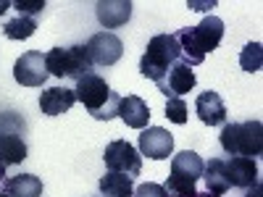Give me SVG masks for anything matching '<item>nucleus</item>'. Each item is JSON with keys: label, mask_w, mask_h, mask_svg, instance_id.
<instances>
[{"label": "nucleus", "mask_w": 263, "mask_h": 197, "mask_svg": "<svg viewBox=\"0 0 263 197\" xmlns=\"http://www.w3.org/2000/svg\"><path fill=\"white\" fill-rule=\"evenodd\" d=\"M174 37H177L182 61H184L187 66H197V63L205 61V55H208L211 50H216L218 45H221L224 21L218 18V16H205L197 27L179 29V32H174Z\"/></svg>", "instance_id": "1"}, {"label": "nucleus", "mask_w": 263, "mask_h": 197, "mask_svg": "<svg viewBox=\"0 0 263 197\" xmlns=\"http://www.w3.org/2000/svg\"><path fill=\"white\" fill-rule=\"evenodd\" d=\"M74 95L77 100L90 111V116L95 121H111L116 119V108H119V95L111 90V84H108L100 74L90 71L77 79V87H74Z\"/></svg>", "instance_id": "2"}, {"label": "nucleus", "mask_w": 263, "mask_h": 197, "mask_svg": "<svg viewBox=\"0 0 263 197\" xmlns=\"http://www.w3.org/2000/svg\"><path fill=\"white\" fill-rule=\"evenodd\" d=\"M179 61H182V53H179V45H177V37L174 34H156L145 48V55L140 61V71H142L145 79L161 82L166 76V71Z\"/></svg>", "instance_id": "3"}, {"label": "nucleus", "mask_w": 263, "mask_h": 197, "mask_svg": "<svg viewBox=\"0 0 263 197\" xmlns=\"http://www.w3.org/2000/svg\"><path fill=\"white\" fill-rule=\"evenodd\" d=\"M224 152L229 155H245L255 158L263 152V124L260 121H242V124H227L218 134Z\"/></svg>", "instance_id": "4"}, {"label": "nucleus", "mask_w": 263, "mask_h": 197, "mask_svg": "<svg viewBox=\"0 0 263 197\" xmlns=\"http://www.w3.org/2000/svg\"><path fill=\"white\" fill-rule=\"evenodd\" d=\"M45 69L48 74L58 79H79L92 71V61L87 55L84 45H71V48H53L45 53Z\"/></svg>", "instance_id": "5"}, {"label": "nucleus", "mask_w": 263, "mask_h": 197, "mask_svg": "<svg viewBox=\"0 0 263 197\" xmlns=\"http://www.w3.org/2000/svg\"><path fill=\"white\" fill-rule=\"evenodd\" d=\"M103 161H105L108 171L126 173V176H140V171H142V155L126 140H114L105 147Z\"/></svg>", "instance_id": "6"}, {"label": "nucleus", "mask_w": 263, "mask_h": 197, "mask_svg": "<svg viewBox=\"0 0 263 197\" xmlns=\"http://www.w3.org/2000/svg\"><path fill=\"white\" fill-rule=\"evenodd\" d=\"M84 48H87V55H90L92 66H114L124 55V42L116 34H111V32L92 34Z\"/></svg>", "instance_id": "7"}, {"label": "nucleus", "mask_w": 263, "mask_h": 197, "mask_svg": "<svg viewBox=\"0 0 263 197\" xmlns=\"http://www.w3.org/2000/svg\"><path fill=\"white\" fill-rule=\"evenodd\" d=\"M48 69H45V55L40 50H27L13 66V79L21 87H42L48 82Z\"/></svg>", "instance_id": "8"}, {"label": "nucleus", "mask_w": 263, "mask_h": 197, "mask_svg": "<svg viewBox=\"0 0 263 197\" xmlns=\"http://www.w3.org/2000/svg\"><path fill=\"white\" fill-rule=\"evenodd\" d=\"M195 84H197V79L192 74V66H187L184 61L174 63L171 69L166 71V76L161 82H156V87L166 97H182V95H187L192 90Z\"/></svg>", "instance_id": "9"}, {"label": "nucleus", "mask_w": 263, "mask_h": 197, "mask_svg": "<svg viewBox=\"0 0 263 197\" xmlns=\"http://www.w3.org/2000/svg\"><path fill=\"white\" fill-rule=\"evenodd\" d=\"M174 152V137L161 126H147L140 134V155H147L153 161H166Z\"/></svg>", "instance_id": "10"}, {"label": "nucleus", "mask_w": 263, "mask_h": 197, "mask_svg": "<svg viewBox=\"0 0 263 197\" xmlns=\"http://www.w3.org/2000/svg\"><path fill=\"white\" fill-rule=\"evenodd\" d=\"M195 111H197V119H200L205 126H221V124H227V105H224L221 95L213 92V90H205V92L197 95Z\"/></svg>", "instance_id": "11"}, {"label": "nucleus", "mask_w": 263, "mask_h": 197, "mask_svg": "<svg viewBox=\"0 0 263 197\" xmlns=\"http://www.w3.org/2000/svg\"><path fill=\"white\" fill-rule=\"evenodd\" d=\"M227 179H229V187H242V189L255 187L258 184V163H255V158L232 155L227 161Z\"/></svg>", "instance_id": "12"}, {"label": "nucleus", "mask_w": 263, "mask_h": 197, "mask_svg": "<svg viewBox=\"0 0 263 197\" xmlns=\"http://www.w3.org/2000/svg\"><path fill=\"white\" fill-rule=\"evenodd\" d=\"M116 116H119L126 126L142 131V129H147V121H150V105H147L142 97H137V95H126V97L119 100Z\"/></svg>", "instance_id": "13"}, {"label": "nucleus", "mask_w": 263, "mask_h": 197, "mask_svg": "<svg viewBox=\"0 0 263 197\" xmlns=\"http://www.w3.org/2000/svg\"><path fill=\"white\" fill-rule=\"evenodd\" d=\"M77 103V95L69 87H48L40 95V111L45 116H61L66 111H71V105Z\"/></svg>", "instance_id": "14"}, {"label": "nucleus", "mask_w": 263, "mask_h": 197, "mask_svg": "<svg viewBox=\"0 0 263 197\" xmlns=\"http://www.w3.org/2000/svg\"><path fill=\"white\" fill-rule=\"evenodd\" d=\"M203 166H205L203 158L195 150H182L171 158V176L195 184L197 179H203Z\"/></svg>", "instance_id": "15"}, {"label": "nucleus", "mask_w": 263, "mask_h": 197, "mask_svg": "<svg viewBox=\"0 0 263 197\" xmlns=\"http://www.w3.org/2000/svg\"><path fill=\"white\" fill-rule=\"evenodd\" d=\"M95 13H98V21L105 29H116V27H124L129 21L132 3L129 0H100L95 6Z\"/></svg>", "instance_id": "16"}, {"label": "nucleus", "mask_w": 263, "mask_h": 197, "mask_svg": "<svg viewBox=\"0 0 263 197\" xmlns=\"http://www.w3.org/2000/svg\"><path fill=\"white\" fill-rule=\"evenodd\" d=\"M3 192L8 197H42V179L34 173H18L3 182Z\"/></svg>", "instance_id": "17"}, {"label": "nucleus", "mask_w": 263, "mask_h": 197, "mask_svg": "<svg viewBox=\"0 0 263 197\" xmlns=\"http://www.w3.org/2000/svg\"><path fill=\"white\" fill-rule=\"evenodd\" d=\"M21 161H27V142L16 131H0V163L16 166Z\"/></svg>", "instance_id": "18"}, {"label": "nucleus", "mask_w": 263, "mask_h": 197, "mask_svg": "<svg viewBox=\"0 0 263 197\" xmlns=\"http://www.w3.org/2000/svg\"><path fill=\"white\" fill-rule=\"evenodd\" d=\"M103 197H132V192H135V182H132V176H126V173H116V171H108L105 176H100L98 182Z\"/></svg>", "instance_id": "19"}, {"label": "nucleus", "mask_w": 263, "mask_h": 197, "mask_svg": "<svg viewBox=\"0 0 263 197\" xmlns=\"http://www.w3.org/2000/svg\"><path fill=\"white\" fill-rule=\"evenodd\" d=\"M203 179L208 184V192L224 194L229 189V179H227V161L224 158H211L203 166Z\"/></svg>", "instance_id": "20"}, {"label": "nucleus", "mask_w": 263, "mask_h": 197, "mask_svg": "<svg viewBox=\"0 0 263 197\" xmlns=\"http://www.w3.org/2000/svg\"><path fill=\"white\" fill-rule=\"evenodd\" d=\"M37 29V21L29 18V16H13L3 24V34L8 40H29Z\"/></svg>", "instance_id": "21"}, {"label": "nucleus", "mask_w": 263, "mask_h": 197, "mask_svg": "<svg viewBox=\"0 0 263 197\" xmlns=\"http://www.w3.org/2000/svg\"><path fill=\"white\" fill-rule=\"evenodd\" d=\"M163 189H166V197H195L197 194L195 184H190L184 179H177V176H168Z\"/></svg>", "instance_id": "22"}, {"label": "nucleus", "mask_w": 263, "mask_h": 197, "mask_svg": "<svg viewBox=\"0 0 263 197\" xmlns=\"http://www.w3.org/2000/svg\"><path fill=\"white\" fill-rule=\"evenodd\" d=\"M239 66H242L245 71H258L260 69V45L258 42H250V45L242 50V55H239Z\"/></svg>", "instance_id": "23"}, {"label": "nucleus", "mask_w": 263, "mask_h": 197, "mask_svg": "<svg viewBox=\"0 0 263 197\" xmlns=\"http://www.w3.org/2000/svg\"><path fill=\"white\" fill-rule=\"evenodd\" d=\"M166 119L174 124H187V103L182 97H168L166 103Z\"/></svg>", "instance_id": "24"}, {"label": "nucleus", "mask_w": 263, "mask_h": 197, "mask_svg": "<svg viewBox=\"0 0 263 197\" xmlns=\"http://www.w3.org/2000/svg\"><path fill=\"white\" fill-rule=\"evenodd\" d=\"M11 6L18 11V16H29V18H34L37 13H42V8H45V0H13Z\"/></svg>", "instance_id": "25"}, {"label": "nucleus", "mask_w": 263, "mask_h": 197, "mask_svg": "<svg viewBox=\"0 0 263 197\" xmlns=\"http://www.w3.org/2000/svg\"><path fill=\"white\" fill-rule=\"evenodd\" d=\"M132 197H166V189H163V184L147 182V184H140V187H135Z\"/></svg>", "instance_id": "26"}, {"label": "nucleus", "mask_w": 263, "mask_h": 197, "mask_svg": "<svg viewBox=\"0 0 263 197\" xmlns=\"http://www.w3.org/2000/svg\"><path fill=\"white\" fill-rule=\"evenodd\" d=\"M8 6H11V0H0V16L8 11Z\"/></svg>", "instance_id": "27"}, {"label": "nucleus", "mask_w": 263, "mask_h": 197, "mask_svg": "<svg viewBox=\"0 0 263 197\" xmlns=\"http://www.w3.org/2000/svg\"><path fill=\"white\" fill-rule=\"evenodd\" d=\"M195 197H221V194H216V192H197Z\"/></svg>", "instance_id": "28"}, {"label": "nucleus", "mask_w": 263, "mask_h": 197, "mask_svg": "<svg viewBox=\"0 0 263 197\" xmlns=\"http://www.w3.org/2000/svg\"><path fill=\"white\" fill-rule=\"evenodd\" d=\"M3 176H6V166L0 163V182H3Z\"/></svg>", "instance_id": "29"}, {"label": "nucleus", "mask_w": 263, "mask_h": 197, "mask_svg": "<svg viewBox=\"0 0 263 197\" xmlns=\"http://www.w3.org/2000/svg\"><path fill=\"white\" fill-rule=\"evenodd\" d=\"M0 197H8V194H6V192H0Z\"/></svg>", "instance_id": "30"}]
</instances>
